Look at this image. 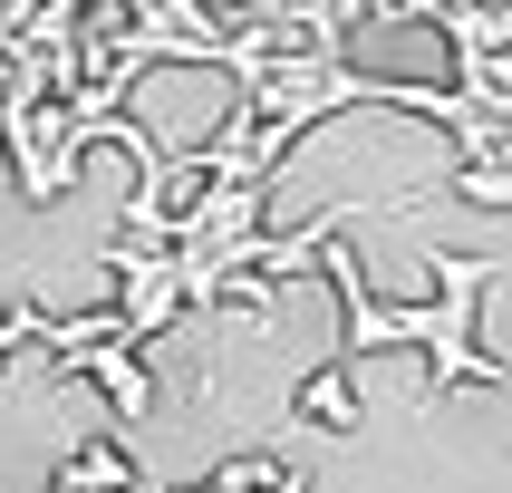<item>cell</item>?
Wrapping results in <instances>:
<instances>
[{
    "label": "cell",
    "instance_id": "obj_1",
    "mask_svg": "<svg viewBox=\"0 0 512 493\" xmlns=\"http://www.w3.org/2000/svg\"><path fill=\"white\" fill-rule=\"evenodd\" d=\"M319 261H329V290H339V310H348V358H368V348H426L445 387H484V377H503L484 348H474V300L503 281L493 261H474V252H435V281H445V290H435L426 310H387V300L368 290V271H358L339 242H329Z\"/></svg>",
    "mask_w": 512,
    "mask_h": 493
},
{
    "label": "cell",
    "instance_id": "obj_2",
    "mask_svg": "<svg viewBox=\"0 0 512 493\" xmlns=\"http://www.w3.org/2000/svg\"><path fill=\"white\" fill-rule=\"evenodd\" d=\"M49 329H58V319L39 310V300H10V319H0V368H10L20 348H39V339H49Z\"/></svg>",
    "mask_w": 512,
    "mask_h": 493
}]
</instances>
